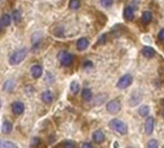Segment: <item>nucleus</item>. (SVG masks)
<instances>
[{"instance_id": "27", "label": "nucleus", "mask_w": 164, "mask_h": 148, "mask_svg": "<svg viewBox=\"0 0 164 148\" xmlns=\"http://www.w3.org/2000/svg\"><path fill=\"white\" fill-rule=\"evenodd\" d=\"M101 3L103 7H110L113 4V0H101Z\"/></svg>"}, {"instance_id": "35", "label": "nucleus", "mask_w": 164, "mask_h": 148, "mask_svg": "<svg viewBox=\"0 0 164 148\" xmlns=\"http://www.w3.org/2000/svg\"><path fill=\"white\" fill-rule=\"evenodd\" d=\"M0 107H1V101H0Z\"/></svg>"}, {"instance_id": "32", "label": "nucleus", "mask_w": 164, "mask_h": 148, "mask_svg": "<svg viewBox=\"0 0 164 148\" xmlns=\"http://www.w3.org/2000/svg\"><path fill=\"white\" fill-rule=\"evenodd\" d=\"M81 148H93V147H92V145H91L90 143L85 142V143H83V145H82Z\"/></svg>"}, {"instance_id": "7", "label": "nucleus", "mask_w": 164, "mask_h": 148, "mask_svg": "<svg viewBox=\"0 0 164 148\" xmlns=\"http://www.w3.org/2000/svg\"><path fill=\"white\" fill-rule=\"evenodd\" d=\"M12 111L16 115L21 114L24 111V105L21 102H15L12 105Z\"/></svg>"}, {"instance_id": "2", "label": "nucleus", "mask_w": 164, "mask_h": 148, "mask_svg": "<svg viewBox=\"0 0 164 148\" xmlns=\"http://www.w3.org/2000/svg\"><path fill=\"white\" fill-rule=\"evenodd\" d=\"M27 54V51L25 48H22L21 51H18L16 52H15L11 57H10V64L11 65H17L21 62H22L24 60V58L26 57Z\"/></svg>"}, {"instance_id": "31", "label": "nucleus", "mask_w": 164, "mask_h": 148, "mask_svg": "<svg viewBox=\"0 0 164 148\" xmlns=\"http://www.w3.org/2000/svg\"><path fill=\"white\" fill-rule=\"evenodd\" d=\"M84 67L85 68H92L93 67V63L91 61H86V62H84Z\"/></svg>"}, {"instance_id": "20", "label": "nucleus", "mask_w": 164, "mask_h": 148, "mask_svg": "<svg viewBox=\"0 0 164 148\" xmlns=\"http://www.w3.org/2000/svg\"><path fill=\"white\" fill-rule=\"evenodd\" d=\"M70 87H71V91H72L73 94L76 95L77 93L79 92V89H80V88H79V83L77 82L76 81H73L71 83V86H70Z\"/></svg>"}, {"instance_id": "12", "label": "nucleus", "mask_w": 164, "mask_h": 148, "mask_svg": "<svg viewBox=\"0 0 164 148\" xmlns=\"http://www.w3.org/2000/svg\"><path fill=\"white\" fill-rule=\"evenodd\" d=\"M43 74V69L41 66L35 65L31 68V75L34 78H39Z\"/></svg>"}, {"instance_id": "3", "label": "nucleus", "mask_w": 164, "mask_h": 148, "mask_svg": "<svg viewBox=\"0 0 164 148\" xmlns=\"http://www.w3.org/2000/svg\"><path fill=\"white\" fill-rule=\"evenodd\" d=\"M58 59H59L60 63L63 65V66H71L73 62V56L69 53L68 52H60L59 53H58Z\"/></svg>"}, {"instance_id": "18", "label": "nucleus", "mask_w": 164, "mask_h": 148, "mask_svg": "<svg viewBox=\"0 0 164 148\" xmlns=\"http://www.w3.org/2000/svg\"><path fill=\"white\" fill-rule=\"evenodd\" d=\"M92 97H93V94H92V91L89 89V88H85V89L82 91V98H83L84 101H86V102L91 101Z\"/></svg>"}, {"instance_id": "6", "label": "nucleus", "mask_w": 164, "mask_h": 148, "mask_svg": "<svg viewBox=\"0 0 164 148\" xmlns=\"http://www.w3.org/2000/svg\"><path fill=\"white\" fill-rule=\"evenodd\" d=\"M141 100H142V94L138 91H135L129 99V105L131 106H134L138 105L141 102Z\"/></svg>"}, {"instance_id": "11", "label": "nucleus", "mask_w": 164, "mask_h": 148, "mask_svg": "<svg viewBox=\"0 0 164 148\" xmlns=\"http://www.w3.org/2000/svg\"><path fill=\"white\" fill-rule=\"evenodd\" d=\"M88 46H89V42L86 38L79 39L76 43V47H77V49H78V51H84V49L88 47Z\"/></svg>"}, {"instance_id": "16", "label": "nucleus", "mask_w": 164, "mask_h": 148, "mask_svg": "<svg viewBox=\"0 0 164 148\" xmlns=\"http://www.w3.org/2000/svg\"><path fill=\"white\" fill-rule=\"evenodd\" d=\"M0 148H18V147L16 144H15L12 141L0 140Z\"/></svg>"}, {"instance_id": "5", "label": "nucleus", "mask_w": 164, "mask_h": 148, "mask_svg": "<svg viewBox=\"0 0 164 148\" xmlns=\"http://www.w3.org/2000/svg\"><path fill=\"white\" fill-rule=\"evenodd\" d=\"M132 81H133L132 76L129 74H127V75L123 76L119 80V81L117 83V87L120 88V89H124V88L129 87L132 83Z\"/></svg>"}, {"instance_id": "37", "label": "nucleus", "mask_w": 164, "mask_h": 148, "mask_svg": "<svg viewBox=\"0 0 164 148\" xmlns=\"http://www.w3.org/2000/svg\"><path fill=\"white\" fill-rule=\"evenodd\" d=\"M163 148H164V147H163Z\"/></svg>"}, {"instance_id": "4", "label": "nucleus", "mask_w": 164, "mask_h": 148, "mask_svg": "<svg viewBox=\"0 0 164 148\" xmlns=\"http://www.w3.org/2000/svg\"><path fill=\"white\" fill-rule=\"evenodd\" d=\"M106 110L109 113L115 114L120 111L121 110V102L118 99H115V100L110 101L107 105H106Z\"/></svg>"}, {"instance_id": "25", "label": "nucleus", "mask_w": 164, "mask_h": 148, "mask_svg": "<svg viewBox=\"0 0 164 148\" xmlns=\"http://www.w3.org/2000/svg\"><path fill=\"white\" fill-rule=\"evenodd\" d=\"M13 18H14V21L16 22H18L21 19V14L18 10H16V11L13 12Z\"/></svg>"}, {"instance_id": "29", "label": "nucleus", "mask_w": 164, "mask_h": 148, "mask_svg": "<svg viewBox=\"0 0 164 148\" xmlns=\"http://www.w3.org/2000/svg\"><path fill=\"white\" fill-rule=\"evenodd\" d=\"M64 148H75V144L73 141H66L64 144Z\"/></svg>"}, {"instance_id": "14", "label": "nucleus", "mask_w": 164, "mask_h": 148, "mask_svg": "<svg viewBox=\"0 0 164 148\" xmlns=\"http://www.w3.org/2000/svg\"><path fill=\"white\" fill-rule=\"evenodd\" d=\"M124 17L125 19H128V21H132L133 17H134V12H133V9L129 6L124 9Z\"/></svg>"}, {"instance_id": "22", "label": "nucleus", "mask_w": 164, "mask_h": 148, "mask_svg": "<svg viewBox=\"0 0 164 148\" xmlns=\"http://www.w3.org/2000/svg\"><path fill=\"white\" fill-rule=\"evenodd\" d=\"M139 114L141 115V116H143V117H145V116H147L148 114H149V112H150V108H149V106H142L140 108H139Z\"/></svg>"}, {"instance_id": "8", "label": "nucleus", "mask_w": 164, "mask_h": 148, "mask_svg": "<svg viewBox=\"0 0 164 148\" xmlns=\"http://www.w3.org/2000/svg\"><path fill=\"white\" fill-rule=\"evenodd\" d=\"M145 131L148 136L152 135L153 131V118L152 117H148L146 120V124H145Z\"/></svg>"}, {"instance_id": "36", "label": "nucleus", "mask_w": 164, "mask_h": 148, "mask_svg": "<svg viewBox=\"0 0 164 148\" xmlns=\"http://www.w3.org/2000/svg\"><path fill=\"white\" fill-rule=\"evenodd\" d=\"M128 148H133V147H128Z\"/></svg>"}, {"instance_id": "23", "label": "nucleus", "mask_w": 164, "mask_h": 148, "mask_svg": "<svg viewBox=\"0 0 164 148\" xmlns=\"http://www.w3.org/2000/svg\"><path fill=\"white\" fill-rule=\"evenodd\" d=\"M80 7V1L79 0H70V8L76 10Z\"/></svg>"}, {"instance_id": "17", "label": "nucleus", "mask_w": 164, "mask_h": 148, "mask_svg": "<svg viewBox=\"0 0 164 148\" xmlns=\"http://www.w3.org/2000/svg\"><path fill=\"white\" fill-rule=\"evenodd\" d=\"M152 18V13L147 11V12H144L143 15H142V17H141V21L144 24H148L149 22H151Z\"/></svg>"}, {"instance_id": "19", "label": "nucleus", "mask_w": 164, "mask_h": 148, "mask_svg": "<svg viewBox=\"0 0 164 148\" xmlns=\"http://www.w3.org/2000/svg\"><path fill=\"white\" fill-rule=\"evenodd\" d=\"M13 129V124L10 122V121H4L3 125H2V132L5 134H9L11 133Z\"/></svg>"}, {"instance_id": "21", "label": "nucleus", "mask_w": 164, "mask_h": 148, "mask_svg": "<svg viewBox=\"0 0 164 148\" xmlns=\"http://www.w3.org/2000/svg\"><path fill=\"white\" fill-rule=\"evenodd\" d=\"M41 40H42V34L39 32H35L32 36V42L34 47H36L39 43H41Z\"/></svg>"}, {"instance_id": "15", "label": "nucleus", "mask_w": 164, "mask_h": 148, "mask_svg": "<svg viewBox=\"0 0 164 148\" xmlns=\"http://www.w3.org/2000/svg\"><path fill=\"white\" fill-rule=\"evenodd\" d=\"M14 87H15V81H14V80H8L4 83V85H3V89L6 92H11V91H13Z\"/></svg>"}, {"instance_id": "34", "label": "nucleus", "mask_w": 164, "mask_h": 148, "mask_svg": "<svg viewBox=\"0 0 164 148\" xmlns=\"http://www.w3.org/2000/svg\"><path fill=\"white\" fill-rule=\"evenodd\" d=\"M1 28H2V26H1V23H0V31H1Z\"/></svg>"}, {"instance_id": "33", "label": "nucleus", "mask_w": 164, "mask_h": 148, "mask_svg": "<svg viewBox=\"0 0 164 148\" xmlns=\"http://www.w3.org/2000/svg\"><path fill=\"white\" fill-rule=\"evenodd\" d=\"M162 106H163V108H162V115L164 117V101L162 102Z\"/></svg>"}, {"instance_id": "9", "label": "nucleus", "mask_w": 164, "mask_h": 148, "mask_svg": "<svg viewBox=\"0 0 164 148\" xmlns=\"http://www.w3.org/2000/svg\"><path fill=\"white\" fill-rule=\"evenodd\" d=\"M104 139H105L104 134H103L102 131H101V130L96 131V132L93 134V141H94L96 143H101V142H103Z\"/></svg>"}, {"instance_id": "26", "label": "nucleus", "mask_w": 164, "mask_h": 148, "mask_svg": "<svg viewBox=\"0 0 164 148\" xmlns=\"http://www.w3.org/2000/svg\"><path fill=\"white\" fill-rule=\"evenodd\" d=\"M147 148H158V143L156 140H151L148 143Z\"/></svg>"}, {"instance_id": "1", "label": "nucleus", "mask_w": 164, "mask_h": 148, "mask_svg": "<svg viewBox=\"0 0 164 148\" xmlns=\"http://www.w3.org/2000/svg\"><path fill=\"white\" fill-rule=\"evenodd\" d=\"M109 127L115 132H117L121 135H125L128 133V126L125 123L119 119H112L109 122Z\"/></svg>"}, {"instance_id": "10", "label": "nucleus", "mask_w": 164, "mask_h": 148, "mask_svg": "<svg viewBox=\"0 0 164 148\" xmlns=\"http://www.w3.org/2000/svg\"><path fill=\"white\" fill-rule=\"evenodd\" d=\"M142 54L146 58H152L156 54V51L151 47H144L142 49Z\"/></svg>"}, {"instance_id": "13", "label": "nucleus", "mask_w": 164, "mask_h": 148, "mask_svg": "<svg viewBox=\"0 0 164 148\" xmlns=\"http://www.w3.org/2000/svg\"><path fill=\"white\" fill-rule=\"evenodd\" d=\"M42 100L45 104H50L53 101V94L50 91H45L42 94Z\"/></svg>"}, {"instance_id": "30", "label": "nucleus", "mask_w": 164, "mask_h": 148, "mask_svg": "<svg viewBox=\"0 0 164 148\" xmlns=\"http://www.w3.org/2000/svg\"><path fill=\"white\" fill-rule=\"evenodd\" d=\"M158 39L160 41H164V29H161L158 33Z\"/></svg>"}, {"instance_id": "28", "label": "nucleus", "mask_w": 164, "mask_h": 148, "mask_svg": "<svg viewBox=\"0 0 164 148\" xmlns=\"http://www.w3.org/2000/svg\"><path fill=\"white\" fill-rule=\"evenodd\" d=\"M40 143H41V140L38 139V137H34L31 141V147H37Z\"/></svg>"}, {"instance_id": "24", "label": "nucleus", "mask_w": 164, "mask_h": 148, "mask_svg": "<svg viewBox=\"0 0 164 148\" xmlns=\"http://www.w3.org/2000/svg\"><path fill=\"white\" fill-rule=\"evenodd\" d=\"M2 23L5 25V26H9L10 24H11V17H10L9 15L5 14L2 16Z\"/></svg>"}]
</instances>
